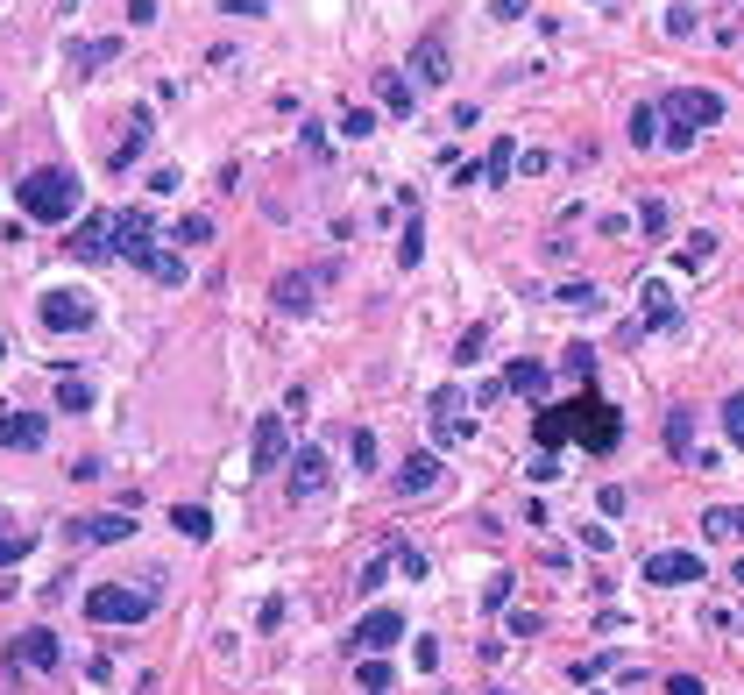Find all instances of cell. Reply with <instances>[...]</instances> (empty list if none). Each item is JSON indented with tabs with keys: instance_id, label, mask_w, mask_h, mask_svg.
<instances>
[{
	"instance_id": "1",
	"label": "cell",
	"mask_w": 744,
	"mask_h": 695,
	"mask_svg": "<svg viewBox=\"0 0 744 695\" xmlns=\"http://www.w3.org/2000/svg\"><path fill=\"white\" fill-rule=\"evenodd\" d=\"M532 433H539V447H553V454H560V440H589L596 454H610V447L624 440V419H617V405H603L596 391H582V398H567V405H546V412L532 419Z\"/></svg>"
},
{
	"instance_id": "2",
	"label": "cell",
	"mask_w": 744,
	"mask_h": 695,
	"mask_svg": "<svg viewBox=\"0 0 744 695\" xmlns=\"http://www.w3.org/2000/svg\"><path fill=\"white\" fill-rule=\"evenodd\" d=\"M114 256H128L135 270H149L156 284H185V263H178L171 249H156L149 213H114Z\"/></svg>"
},
{
	"instance_id": "3",
	"label": "cell",
	"mask_w": 744,
	"mask_h": 695,
	"mask_svg": "<svg viewBox=\"0 0 744 695\" xmlns=\"http://www.w3.org/2000/svg\"><path fill=\"white\" fill-rule=\"evenodd\" d=\"M15 199H22V213H29V220L64 227V220L78 213V199H86V192H78V178H71V171H29V178L15 185Z\"/></svg>"
},
{
	"instance_id": "4",
	"label": "cell",
	"mask_w": 744,
	"mask_h": 695,
	"mask_svg": "<svg viewBox=\"0 0 744 695\" xmlns=\"http://www.w3.org/2000/svg\"><path fill=\"white\" fill-rule=\"evenodd\" d=\"M156 610V582L142 575V582H100V589H86V617L93 625H142V617Z\"/></svg>"
},
{
	"instance_id": "5",
	"label": "cell",
	"mask_w": 744,
	"mask_h": 695,
	"mask_svg": "<svg viewBox=\"0 0 744 695\" xmlns=\"http://www.w3.org/2000/svg\"><path fill=\"white\" fill-rule=\"evenodd\" d=\"M659 121H667V128H681V135H695V128H716V121H723V93L674 86V93H667V107H659Z\"/></svg>"
},
{
	"instance_id": "6",
	"label": "cell",
	"mask_w": 744,
	"mask_h": 695,
	"mask_svg": "<svg viewBox=\"0 0 744 695\" xmlns=\"http://www.w3.org/2000/svg\"><path fill=\"white\" fill-rule=\"evenodd\" d=\"M36 320H43V334H86L100 320V305L86 291H43L36 298Z\"/></svg>"
},
{
	"instance_id": "7",
	"label": "cell",
	"mask_w": 744,
	"mask_h": 695,
	"mask_svg": "<svg viewBox=\"0 0 744 695\" xmlns=\"http://www.w3.org/2000/svg\"><path fill=\"white\" fill-rule=\"evenodd\" d=\"M397 639H404V617L397 610H369L355 625V639H348V653H390Z\"/></svg>"
},
{
	"instance_id": "8",
	"label": "cell",
	"mask_w": 744,
	"mask_h": 695,
	"mask_svg": "<svg viewBox=\"0 0 744 695\" xmlns=\"http://www.w3.org/2000/svg\"><path fill=\"white\" fill-rule=\"evenodd\" d=\"M645 582H659V589H681V582H702V554H681V547H667V554H652V561H645Z\"/></svg>"
},
{
	"instance_id": "9",
	"label": "cell",
	"mask_w": 744,
	"mask_h": 695,
	"mask_svg": "<svg viewBox=\"0 0 744 695\" xmlns=\"http://www.w3.org/2000/svg\"><path fill=\"white\" fill-rule=\"evenodd\" d=\"M135 518L128 511H100V518H71V539L78 547H114V539H128Z\"/></svg>"
},
{
	"instance_id": "10",
	"label": "cell",
	"mask_w": 744,
	"mask_h": 695,
	"mask_svg": "<svg viewBox=\"0 0 744 695\" xmlns=\"http://www.w3.org/2000/svg\"><path fill=\"white\" fill-rule=\"evenodd\" d=\"M312 291H319V270H284L270 284V305L277 313H312Z\"/></svg>"
},
{
	"instance_id": "11",
	"label": "cell",
	"mask_w": 744,
	"mask_h": 695,
	"mask_svg": "<svg viewBox=\"0 0 744 695\" xmlns=\"http://www.w3.org/2000/svg\"><path fill=\"white\" fill-rule=\"evenodd\" d=\"M319 490H326V454H319V447H298V454H291V497L312 504Z\"/></svg>"
},
{
	"instance_id": "12",
	"label": "cell",
	"mask_w": 744,
	"mask_h": 695,
	"mask_svg": "<svg viewBox=\"0 0 744 695\" xmlns=\"http://www.w3.org/2000/svg\"><path fill=\"white\" fill-rule=\"evenodd\" d=\"M284 454H291V433H284V412L256 419V469H263V476H270V469H284Z\"/></svg>"
},
{
	"instance_id": "13",
	"label": "cell",
	"mask_w": 744,
	"mask_h": 695,
	"mask_svg": "<svg viewBox=\"0 0 744 695\" xmlns=\"http://www.w3.org/2000/svg\"><path fill=\"white\" fill-rule=\"evenodd\" d=\"M411 79H426V86H447V79H454V57H447L440 36H426L419 50H411Z\"/></svg>"
},
{
	"instance_id": "14",
	"label": "cell",
	"mask_w": 744,
	"mask_h": 695,
	"mask_svg": "<svg viewBox=\"0 0 744 695\" xmlns=\"http://www.w3.org/2000/svg\"><path fill=\"white\" fill-rule=\"evenodd\" d=\"M433 483H440V454H404L397 461V490L404 497H426Z\"/></svg>"
},
{
	"instance_id": "15",
	"label": "cell",
	"mask_w": 744,
	"mask_h": 695,
	"mask_svg": "<svg viewBox=\"0 0 744 695\" xmlns=\"http://www.w3.org/2000/svg\"><path fill=\"white\" fill-rule=\"evenodd\" d=\"M15 667H29V674L43 667V674H50V667H57V632H50V625H43V632H22V639H15Z\"/></svg>"
},
{
	"instance_id": "16",
	"label": "cell",
	"mask_w": 744,
	"mask_h": 695,
	"mask_svg": "<svg viewBox=\"0 0 744 695\" xmlns=\"http://www.w3.org/2000/svg\"><path fill=\"white\" fill-rule=\"evenodd\" d=\"M43 433H50L43 412H8L0 419V447H43Z\"/></svg>"
},
{
	"instance_id": "17",
	"label": "cell",
	"mask_w": 744,
	"mask_h": 695,
	"mask_svg": "<svg viewBox=\"0 0 744 695\" xmlns=\"http://www.w3.org/2000/svg\"><path fill=\"white\" fill-rule=\"evenodd\" d=\"M71 249H78V256H114V213H93V220H78Z\"/></svg>"
},
{
	"instance_id": "18",
	"label": "cell",
	"mask_w": 744,
	"mask_h": 695,
	"mask_svg": "<svg viewBox=\"0 0 744 695\" xmlns=\"http://www.w3.org/2000/svg\"><path fill=\"white\" fill-rule=\"evenodd\" d=\"M652 327H674V291L667 284H645V305H638V334H652Z\"/></svg>"
},
{
	"instance_id": "19",
	"label": "cell",
	"mask_w": 744,
	"mask_h": 695,
	"mask_svg": "<svg viewBox=\"0 0 744 695\" xmlns=\"http://www.w3.org/2000/svg\"><path fill=\"white\" fill-rule=\"evenodd\" d=\"M667 447H674V461H695V412H667Z\"/></svg>"
},
{
	"instance_id": "20",
	"label": "cell",
	"mask_w": 744,
	"mask_h": 695,
	"mask_svg": "<svg viewBox=\"0 0 744 695\" xmlns=\"http://www.w3.org/2000/svg\"><path fill=\"white\" fill-rule=\"evenodd\" d=\"M504 391L539 398V391H546V362H511V369H504Z\"/></svg>"
},
{
	"instance_id": "21",
	"label": "cell",
	"mask_w": 744,
	"mask_h": 695,
	"mask_svg": "<svg viewBox=\"0 0 744 695\" xmlns=\"http://www.w3.org/2000/svg\"><path fill=\"white\" fill-rule=\"evenodd\" d=\"M702 532H709V539H744V504H716V511L702 518Z\"/></svg>"
},
{
	"instance_id": "22",
	"label": "cell",
	"mask_w": 744,
	"mask_h": 695,
	"mask_svg": "<svg viewBox=\"0 0 744 695\" xmlns=\"http://www.w3.org/2000/svg\"><path fill=\"white\" fill-rule=\"evenodd\" d=\"M511 171H518V149H511V135H496V149L482 157V178H489V185H504Z\"/></svg>"
},
{
	"instance_id": "23",
	"label": "cell",
	"mask_w": 744,
	"mask_h": 695,
	"mask_svg": "<svg viewBox=\"0 0 744 695\" xmlns=\"http://www.w3.org/2000/svg\"><path fill=\"white\" fill-rule=\"evenodd\" d=\"M171 525H178L185 539H213V511H206V504H178V511H171Z\"/></svg>"
},
{
	"instance_id": "24",
	"label": "cell",
	"mask_w": 744,
	"mask_h": 695,
	"mask_svg": "<svg viewBox=\"0 0 744 695\" xmlns=\"http://www.w3.org/2000/svg\"><path fill=\"white\" fill-rule=\"evenodd\" d=\"M376 86H383V107H390V114H411V79H397V71H376Z\"/></svg>"
},
{
	"instance_id": "25",
	"label": "cell",
	"mask_w": 744,
	"mask_h": 695,
	"mask_svg": "<svg viewBox=\"0 0 744 695\" xmlns=\"http://www.w3.org/2000/svg\"><path fill=\"white\" fill-rule=\"evenodd\" d=\"M397 263H404V270H419V263H426V227H419V220L404 227V242H397Z\"/></svg>"
},
{
	"instance_id": "26",
	"label": "cell",
	"mask_w": 744,
	"mask_h": 695,
	"mask_svg": "<svg viewBox=\"0 0 744 695\" xmlns=\"http://www.w3.org/2000/svg\"><path fill=\"white\" fill-rule=\"evenodd\" d=\"M114 50H121L114 36H100V43H71V64H86V71H93V64H114Z\"/></svg>"
},
{
	"instance_id": "27",
	"label": "cell",
	"mask_w": 744,
	"mask_h": 695,
	"mask_svg": "<svg viewBox=\"0 0 744 695\" xmlns=\"http://www.w3.org/2000/svg\"><path fill=\"white\" fill-rule=\"evenodd\" d=\"M57 412H93V391H86L78 376H64V383H57Z\"/></svg>"
},
{
	"instance_id": "28",
	"label": "cell",
	"mask_w": 744,
	"mask_h": 695,
	"mask_svg": "<svg viewBox=\"0 0 744 695\" xmlns=\"http://www.w3.org/2000/svg\"><path fill=\"white\" fill-rule=\"evenodd\" d=\"M142 142H149V114H135V128H128L121 149H114V164H135V157H142Z\"/></svg>"
},
{
	"instance_id": "29",
	"label": "cell",
	"mask_w": 744,
	"mask_h": 695,
	"mask_svg": "<svg viewBox=\"0 0 744 695\" xmlns=\"http://www.w3.org/2000/svg\"><path fill=\"white\" fill-rule=\"evenodd\" d=\"M631 142H638V149L659 142V107H638V114H631Z\"/></svg>"
},
{
	"instance_id": "30",
	"label": "cell",
	"mask_w": 744,
	"mask_h": 695,
	"mask_svg": "<svg viewBox=\"0 0 744 695\" xmlns=\"http://www.w3.org/2000/svg\"><path fill=\"white\" fill-rule=\"evenodd\" d=\"M362 695H390V660H362Z\"/></svg>"
},
{
	"instance_id": "31",
	"label": "cell",
	"mask_w": 744,
	"mask_h": 695,
	"mask_svg": "<svg viewBox=\"0 0 744 695\" xmlns=\"http://www.w3.org/2000/svg\"><path fill=\"white\" fill-rule=\"evenodd\" d=\"M723 433H730V447H744V391L723 398Z\"/></svg>"
},
{
	"instance_id": "32",
	"label": "cell",
	"mask_w": 744,
	"mask_h": 695,
	"mask_svg": "<svg viewBox=\"0 0 744 695\" xmlns=\"http://www.w3.org/2000/svg\"><path fill=\"white\" fill-rule=\"evenodd\" d=\"M29 547H36V532H0V568H15Z\"/></svg>"
},
{
	"instance_id": "33",
	"label": "cell",
	"mask_w": 744,
	"mask_h": 695,
	"mask_svg": "<svg viewBox=\"0 0 744 695\" xmlns=\"http://www.w3.org/2000/svg\"><path fill=\"white\" fill-rule=\"evenodd\" d=\"M638 227H645V235H667V199H645L638 206Z\"/></svg>"
},
{
	"instance_id": "34",
	"label": "cell",
	"mask_w": 744,
	"mask_h": 695,
	"mask_svg": "<svg viewBox=\"0 0 744 695\" xmlns=\"http://www.w3.org/2000/svg\"><path fill=\"white\" fill-rule=\"evenodd\" d=\"M482 348H489V327H468L461 348H454V362H482Z\"/></svg>"
},
{
	"instance_id": "35",
	"label": "cell",
	"mask_w": 744,
	"mask_h": 695,
	"mask_svg": "<svg viewBox=\"0 0 744 695\" xmlns=\"http://www.w3.org/2000/svg\"><path fill=\"white\" fill-rule=\"evenodd\" d=\"M178 242H213V220H206V213H185V220H178Z\"/></svg>"
},
{
	"instance_id": "36",
	"label": "cell",
	"mask_w": 744,
	"mask_h": 695,
	"mask_svg": "<svg viewBox=\"0 0 744 695\" xmlns=\"http://www.w3.org/2000/svg\"><path fill=\"white\" fill-rule=\"evenodd\" d=\"M220 15H241V22H256V15H270V0H220Z\"/></svg>"
},
{
	"instance_id": "37",
	"label": "cell",
	"mask_w": 744,
	"mask_h": 695,
	"mask_svg": "<svg viewBox=\"0 0 744 695\" xmlns=\"http://www.w3.org/2000/svg\"><path fill=\"white\" fill-rule=\"evenodd\" d=\"M348 454H355V469H376V433H355Z\"/></svg>"
},
{
	"instance_id": "38",
	"label": "cell",
	"mask_w": 744,
	"mask_h": 695,
	"mask_svg": "<svg viewBox=\"0 0 744 695\" xmlns=\"http://www.w3.org/2000/svg\"><path fill=\"white\" fill-rule=\"evenodd\" d=\"M341 135H376V114H369V107H355V114L341 121Z\"/></svg>"
},
{
	"instance_id": "39",
	"label": "cell",
	"mask_w": 744,
	"mask_h": 695,
	"mask_svg": "<svg viewBox=\"0 0 744 695\" xmlns=\"http://www.w3.org/2000/svg\"><path fill=\"white\" fill-rule=\"evenodd\" d=\"M397 568H404L411 582H419V575H426V554H419V547H397Z\"/></svg>"
},
{
	"instance_id": "40",
	"label": "cell",
	"mask_w": 744,
	"mask_h": 695,
	"mask_svg": "<svg viewBox=\"0 0 744 695\" xmlns=\"http://www.w3.org/2000/svg\"><path fill=\"white\" fill-rule=\"evenodd\" d=\"M525 476H532V483H553V476H560V454H539V461H532Z\"/></svg>"
},
{
	"instance_id": "41",
	"label": "cell",
	"mask_w": 744,
	"mask_h": 695,
	"mask_svg": "<svg viewBox=\"0 0 744 695\" xmlns=\"http://www.w3.org/2000/svg\"><path fill=\"white\" fill-rule=\"evenodd\" d=\"M695 29V8H667V36H688Z\"/></svg>"
},
{
	"instance_id": "42",
	"label": "cell",
	"mask_w": 744,
	"mask_h": 695,
	"mask_svg": "<svg viewBox=\"0 0 744 695\" xmlns=\"http://www.w3.org/2000/svg\"><path fill=\"white\" fill-rule=\"evenodd\" d=\"M716 256V235H688V263H709Z\"/></svg>"
},
{
	"instance_id": "43",
	"label": "cell",
	"mask_w": 744,
	"mask_h": 695,
	"mask_svg": "<svg viewBox=\"0 0 744 695\" xmlns=\"http://www.w3.org/2000/svg\"><path fill=\"white\" fill-rule=\"evenodd\" d=\"M489 15H496V22H518V15H525V0H489Z\"/></svg>"
},
{
	"instance_id": "44",
	"label": "cell",
	"mask_w": 744,
	"mask_h": 695,
	"mask_svg": "<svg viewBox=\"0 0 744 695\" xmlns=\"http://www.w3.org/2000/svg\"><path fill=\"white\" fill-rule=\"evenodd\" d=\"M667 695H702V681H695V674H674V681H667Z\"/></svg>"
},
{
	"instance_id": "45",
	"label": "cell",
	"mask_w": 744,
	"mask_h": 695,
	"mask_svg": "<svg viewBox=\"0 0 744 695\" xmlns=\"http://www.w3.org/2000/svg\"><path fill=\"white\" fill-rule=\"evenodd\" d=\"M128 22H156V0H128Z\"/></svg>"
},
{
	"instance_id": "46",
	"label": "cell",
	"mask_w": 744,
	"mask_h": 695,
	"mask_svg": "<svg viewBox=\"0 0 744 695\" xmlns=\"http://www.w3.org/2000/svg\"><path fill=\"white\" fill-rule=\"evenodd\" d=\"M730 582H737V589H744V561H737V575H730Z\"/></svg>"
},
{
	"instance_id": "47",
	"label": "cell",
	"mask_w": 744,
	"mask_h": 695,
	"mask_svg": "<svg viewBox=\"0 0 744 695\" xmlns=\"http://www.w3.org/2000/svg\"><path fill=\"white\" fill-rule=\"evenodd\" d=\"M496 695H504V688H496Z\"/></svg>"
}]
</instances>
